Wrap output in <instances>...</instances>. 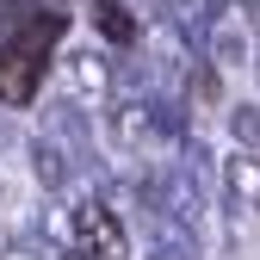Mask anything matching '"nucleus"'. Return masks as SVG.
Masks as SVG:
<instances>
[{
	"label": "nucleus",
	"instance_id": "obj_9",
	"mask_svg": "<svg viewBox=\"0 0 260 260\" xmlns=\"http://www.w3.org/2000/svg\"><path fill=\"white\" fill-rule=\"evenodd\" d=\"M7 143H13V130H7V118H0V149H7Z\"/></svg>",
	"mask_w": 260,
	"mask_h": 260
},
{
	"label": "nucleus",
	"instance_id": "obj_10",
	"mask_svg": "<svg viewBox=\"0 0 260 260\" xmlns=\"http://www.w3.org/2000/svg\"><path fill=\"white\" fill-rule=\"evenodd\" d=\"M254 69H260V62H254Z\"/></svg>",
	"mask_w": 260,
	"mask_h": 260
},
{
	"label": "nucleus",
	"instance_id": "obj_1",
	"mask_svg": "<svg viewBox=\"0 0 260 260\" xmlns=\"http://www.w3.org/2000/svg\"><path fill=\"white\" fill-rule=\"evenodd\" d=\"M161 137H168V112H161L155 100H143V93H124V100L106 112V143L118 161H143L161 149Z\"/></svg>",
	"mask_w": 260,
	"mask_h": 260
},
{
	"label": "nucleus",
	"instance_id": "obj_6",
	"mask_svg": "<svg viewBox=\"0 0 260 260\" xmlns=\"http://www.w3.org/2000/svg\"><path fill=\"white\" fill-rule=\"evenodd\" d=\"M100 31H106V44H137V13L124 0H100Z\"/></svg>",
	"mask_w": 260,
	"mask_h": 260
},
{
	"label": "nucleus",
	"instance_id": "obj_4",
	"mask_svg": "<svg viewBox=\"0 0 260 260\" xmlns=\"http://www.w3.org/2000/svg\"><path fill=\"white\" fill-rule=\"evenodd\" d=\"M223 192H230V211L260 217V161L248 149H236L230 161H223Z\"/></svg>",
	"mask_w": 260,
	"mask_h": 260
},
{
	"label": "nucleus",
	"instance_id": "obj_2",
	"mask_svg": "<svg viewBox=\"0 0 260 260\" xmlns=\"http://www.w3.org/2000/svg\"><path fill=\"white\" fill-rule=\"evenodd\" d=\"M69 260H130V236L124 217L106 199H81L75 205V254Z\"/></svg>",
	"mask_w": 260,
	"mask_h": 260
},
{
	"label": "nucleus",
	"instance_id": "obj_7",
	"mask_svg": "<svg viewBox=\"0 0 260 260\" xmlns=\"http://www.w3.org/2000/svg\"><path fill=\"white\" fill-rule=\"evenodd\" d=\"M230 137L254 155L260 149V106H230Z\"/></svg>",
	"mask_w": 260,
	"mask_h": 260
},
{
	"label": "nucleus",
	"instance_id": "obj_8",
	"mask_svg": "<svg viewBox=\"0 0 260 260\" xmlns=\"http://www.w3.org/2000/svg\"><path fill=\"white\" fill-rule=\"evenodd\" d=\"M192 100H199V106H217V100H223V69L205 62V69L192 75Z\"/></svg>",
	"mask_w": 260,
	"mask_h": 260
},
{
	"label": "nucleus",
	"instance_id": "obj_3",
	"mask_svg": "<svg viewBox=\"0 0 260 260\" xmlns=\"http://www.w3.org/2000/svg\"><path fill=\"white\" fill-rule=\"evenodd\" d=\"M62 75H69V100L75 106H106L118 93V69H112L106 50H69Z\"/></svg>",
	"mask_w": 260,
	"mask_h": 260
},
{
	"label": "nucleus",
	"instance_id": "obj_5",
	"mask_svg": "<svg viewBox=\"0 0 260 260\" xmlns=\"http://www.w3.org/2000/svg\"><path fill=\"white\" fill-rule=\"evenodd\" d=\"M31 161H38V180H44L50 192H69V168H75L69 149H56L50 137H38V143H31Z\"/></svg>",
	"mask_w": 260,
	"mask_h": 260
}]
</instances>
